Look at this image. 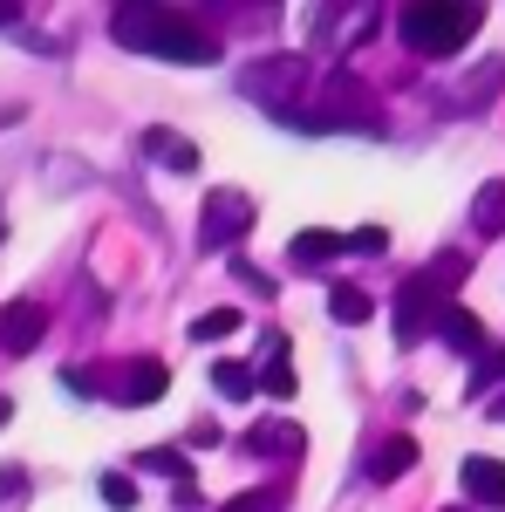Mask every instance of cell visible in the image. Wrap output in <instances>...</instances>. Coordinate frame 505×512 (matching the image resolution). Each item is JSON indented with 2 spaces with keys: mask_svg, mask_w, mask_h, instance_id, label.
Returning <instances> with one entry per match:
<instances>
[{
  "mask_svg": "<svg viewBox=\"0 0 505 512\" xmlns=\"http://www.w3.org/2000/svg\"><path fill=\"white\" fill-rule=\"evenodd\" d=\"M110 41L151 62H178V69H205L219 62V35L198 21L192 7H157V0H130L110 14Z\"/></svg>",
  "mask_w": 505,
  "mask_h": 512,
  "instance_id": "6da1fadb",
  "label": "cell"
},
{
  "mask_svg": "<svg viewBox=\"0 0 505 512\" xmlns=\"http://www.w3.org/2000/svg\"><path fill=\"white\" fill-rule=\"evenodd\" d=\"M478 28H485V7H478V0H451V7H403V14H396L403 48H410V55H424V62H451Z\"/></svg>",
  "mask_w": 505,
  "mask_h": 512,
  "instance_id": "7a4b0ae2",
  "label": "cell"
},
{
  "mask_svg": "<svg viewBox=\"0 0 505 512\" xmlns=\"http://www.w3.org/2000/svg\"><path fill=\"white\" fill-rule=\"evenodd\" d=\"M62 383L76 396H110L123 410H144V403H157V396L171 390V369L157 355H130V362H103V369H69Z\"/></svg>",
  "mask_w": 505,
  "mask_h": 512,
  "instance_id": "3957f363",
  "label": "cell"
},
{
  "mask_svg": "<svg viewBox=\"0 0 505 512\" xmlns=\"http://www.w3.org/2000/svg\"><path fill=\"white\" fill-rule=\"evenodd\" d=\"M301 89H308V62L301 55H260L239 69V96L267 103L273 117H301Z\"/></svg>",
  "mask_w": 505,
  "mask_h": 512,
  "instance_id": "277c9868",
  "label": "cell"
},
{
  "mask_svg": "<svg viewBox=\"0 0 505 512\" xmlns=\"http://www.w3.org/2000/svg\"><path fill=\"white\" fill-rule=\"evenodd\" d=\"M253 233V198L246 192H205V205H198V253H233L239 239Z\"/></svg>",
  "mask_w": 505,
  "mask_h": 512,
  "instance_id": "5b68a950",
  "label": "cell"
},
{
  "mask_svg": "<svg viewBox=\"0 0 505 512\" xmlns=\"http://www.w3.org/2000/svg\"><path fill=\"white\" fill-rule=\"evenodd\" d=\"M389 315H396V342H403V349H417L424 335H437V321H444V301H437V294L424 287V274H417V280H403V287H396Z\"/></svg>",
  "mask_w": 505,
  "mask_h": 512,
  "instance_id": "8992f818",
  "label": "cell"
},
{
  "mask_svg": "<svg viewBox=\"0 0 505 512\" xmlns=\"http://www.w3.org/2000/svg\"><path fill=\"white\" fill-rule=\"evenodd\" d=\"M362 472L376 478V485H396V478H410V472H417V437H410V431L369 437V451H362Z\"/></svg>",
  "mask_w": 505,
  "mask_h": 512,
  "instance_id": "52a82bcc",
  "label": "cell"
},
{
  "mask_svg": "<svg viewBox=\"0 0 505 512\" xmlns=\"http://www.w3.org/2000/svg\"><path fill=\"white\" fill-rule=\"evenodd\" d=\"M376 7H349V14H314V48H335V62L349 55L362 35H376Z\"/></svg>",
  "mask_w": 505,
  "mask_h": 512,
  "instance_id": "ba28073f",
  "label": "cell"
},
{
  "mask_svg": "<svg viewBox=\"0 0 505 512\" xmlns=\"http://www.w3.org/2000/svg\"><path fill=\"white\" fill-rule=\"evenodd\" d=\"M48 335V308L41 301H7L0 308V355H28Z\"/></svg>",
  "mask_w": 505,
  "mask_h": 512,
  "instance_id": "9c48e42d",
  "label": "cell"
},
{
  "mask_svg": "<svg viewBox=\"0 0 505 512\" xmlns=\"http://www.w3.org/2000/svg\"><path fill=\"white\" fill-rule=\"evenodd\" d=\"M505 89V62H478V69H471V76H458V82H444V103H451V110H485V103H492V96H499Z\"/></svg>",
  "mask_w": 505,
  "mask_h": 512,
  "instance_id": "30bf717a",
  "label": "cell"
},
{
  "mask_svg": "<svg viewBox=\"0 0 505 512\" xmlns=\"http://www.w3.org/2000/svg\"><path fill=\"white\" fill-rule=\"evenodd\" d=\"M301 444H308V431H301V424H280V417H267V424L246 431V451H253V458H280V465H301Z\"/></svg>",
  "mask_w": 505,
  "mask_h": 512,
  "instance_id": "8fae6325",
  "label": "cell"
},
{
  "mask_svg": "<svg viewBox=\"0 0 505 512\" xmlns=\"http://www.w3.org/2000/svg\"><path fill=\"white\" fill-rule=\"evenodd\" d=\"M458 485H465L471 506L505 512V465L499 458H465V465H458Z\"/></svg>",
  "mask_w": 505,
  "mask_h": 512,
  "instance_id": "7c38bea8",
  "label": "cell"
},
{
  "mask_svg": "<svg viewBox=\"0 0 505 512\" xmlns=\"http://www.w3.org/2000/svg\"><path fill=\"white\" fill-rule=\"evenodd\" d=\"M144 158H157L171 178H192L198 171V144L178 137V130H164V123H151V130H144Z\"/></svg>",
  "mask_w": 505,
  "mask_h": 512,
  "instance_id": "4fadbf2b",
  "label": "cell"
},
{
  "mask_svg": "<svg viewBox=\"0 0 505 512\" xmlns=\"http://www.w3.org/2000/svg\"><path fill=\"white\" fill-rule=\"evenodd\" d=\"M465 274H471V253L465 246H444V253H430V267H424V287L451 308V294L465 287Z\"/></svg>",
  "mask_w": 505,
  "mask_h": 512,
  "instance_id": "5bb4252c",
  "label": "cell"
},
{
  "mask_svg": "<svg viewBox=\"0 0 505 512\" xmlns=\"http://www.w3.org/2000/svg\"><path fill=\"white\" fill-rule=\"evenodd\" d=\"M260 390H267V396H280V403H287V396L301 390V383H294V362H287V335H280V328L267 335V369H260Z\"/></svg>",
  "mask_w": 505,
  "mask_h": 512,
  "instance_id": "9a60e30c",
  "label": "cell"
},
{
  "mask_svg": "<svg viewBox=\"0 0 505 512\" xmlns=\"http://www.w3.org/2000/svg\"><path fill=\"white\" fill-rule=\"evenodd\" d=\"M437 335H444V342H451L458 355H471V362L485 355V328H478V315H465V308H444V321H437Z\"/></svg>",
  "mask_w": 505,
  "mask_h": 512,
  "instance_id": "2e32d148",
  "label": "cell"
},
{
  "mask_svg": "<svg viewBox=\"0 0 505 512\" xmlns=\"http://www.w3.org/2000/svg\"><path fill=\"white\" fill-rule=\"evenodd\" d=\"M335 253H349V233H294V246H287L294 267H321V260H335Z\"/></svg>",
  "mask_w": 505,
  "mask_h": 512,
  "instance_id": "e0dca14e",
  "label": "cell"
},
{
  "mask_svg": "<svg viewBox=\"0 0 505 512\" xmlns=\"http://www.w3.org/2000/svg\"><path fill=\"white\" fill-rule=\"evenodd\" d=\"M471 226L485 239L505 233V178H492V185H478V198H471Z\"/></svg>",
  "mask_w": 505,
  "mask_h": 512,
  "instance_id": "ac0fdd59",
  "label": "cell"
},
{
  "mask_svg": "<svg viewBox=\"0 0 505 512\" xmlns=\"http://www.w3.org/2000/svg\"><path fill=\"white\" fill-rule=\"evenodd\" d=\"M137 472H157V478H178V485H192V458H185L178 444H151V451H137Z\"/></svg>",
  "mask_w": 505,
  "mask_h": 512,
  "instance_id": "d6986e66",
  "label": "cell"
},
{
  "mask_svg": "<svg viewBox=\"0 0 505 512\" xmlns=\"http://www.w3.org/2000/svg\"><path fill=\"white\" fill-rule=\"evenodd\" d=\"M328 315H335V321H349V328H362V321L376 315V301H369L362 287H349V280H342V287H328Z\"/></svg>",
  "mask_w": 505,
  "mask_h": 512,
  "instance_id": "ffe728a7",
  "label": "cell"
},
{
  "mask_svg": "<svg viewBox=\"0 0 505 512\" xmlns=\"http://www.w3.org/2000/svg\"><path fill=\"white\" fill-rule=\"evenodd\" d=\"M212 390L226 396V403H246V396H260V376H253L246 362H219V369H212Z\"/></svg>",
  "mask_w": 505,
  "mask_h": 512,
  "instance_id": "44dd1931",
  "label": "cell"
},
{
  "mask_svg": "<svg viewBox=\"0 0 505 512\" xmlns=\"http://www.w3.org/2000/svg\"><path fill=\"white\" fill-rule=\"evenodd\" d=\"M239 308H212V315H198L192 321V342H205V349H212V342H226V335H239Z\"/></svg>",
  "mask_w": 505,
  "mask_h": 512,
  "instance_id": "7402d4cb",
  "label": "cell"
},
{
  "mask_svg": "<svg viewBox=\"0 0 505 512\" xmlns=\"http://www.w3.org/2000/svg\"><path fill=\"white\" fill-rule=\"evenodd\" d=\"M103 506L130 512V506H137V478H130V472H103Z\"/></svg>",
  "mask_w": 505,
  "mask_h": 512,
  "instance_id": "603a6c76",
  "label": "cell"
},
{
  "mask_svg": "<svg viewBox=\"0 0 505 512\" xmlns=\"http://www.w3.org/2000/svg\"><path fill=\"white\" fill-rule=\"evenodd\" d=\"M21 492H28V472L21 465H0V506H14Z\"/></svg>",
  "mask_w": 505,
  "mask_h": 512,
  "instance_id": "cb8c5ba5",
  "label": "cell"
},
{
  "mask_svg": "<svg viewBox=\"0 0 505 512\" xmlns=\"http://www.w3.org/2000/svg\"><path fill=\"white\" fill-rule=\"evenodd\" d=\"M383 246H389L383 226H362V233H349V253H383Z\"/></svg>",
  "mask_w": 505,
  "mask_h": 512,
  "instance_id": "d4e9b609",
  "label": "cell"
},
{
  "mask_svg": "<svg viewBox=\"0 0 505 512\" xmlns=\"http://www.w3.org/2000/svg\"><path fill=\"white\" fill-rule=\"evenodd\" d=\"M233 512H280V492H246V499H233Z\"/></svg>",
  "mask_w": 505,
  "mask_h": 512,
  "instance_id": "484cf974",
  "label": "cell"
},
{
  "mask_svg": "<svg viewBox=\"0 0 505 512\" xmlns=\"http://www.w3.org/2000/svg\"><path fill=\"white\" fill-rule=\"evenodd\" d=\"M492 417H505V403H492Z\"/></svg>",
  "mask_w": 505,
  "mask_h": 512,
  "instance_id": "4316f807",
  "label": "cell"
},
{
  "mask_svg": "<svg viewBox=\"0 0 505 512\" xmlns=\"http://www.w3.org/2000/svg\"><path fill=\"white\" fill-rule=\"evenodd\" d=\"M444 512H471V506H444Z\"/></svg>",
  "mask_w": 505,
  "mask_h": 512,
  "instance_id": "83f0119b",
  "label": "cell"
},
{
  "mask_svg": "<svg viewBox=\"0 0 505 512\" xmlns=\"http://www.w3.org/2000/svg\"><path fill=\"white\" fill-rule=\"evenodd\" d=\"M0 424H7V403H0Z\"/></svg>",
  "mask_w": 505,
  "mask_h": 512,
  "instance_id": "f1b7e54d",
  "label": "cell"
},
{
  "mask_svg": "<svg viewBox=\"0 0 505 512\" xmlns=\"http://www.w3.org/2000/svg\"><path fill=\"white\" fill-rule=\"evenodd\" d=\"M226 512H233V506H226Z\"/></svg>",
  "mask_w": 505,
  "mask_h": 512,
  "instance_id": "f546056e",
  "label": "cell"
}]
</instances>
